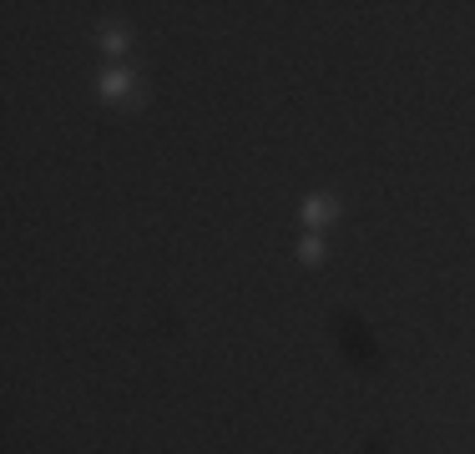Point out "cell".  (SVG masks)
Here are the masks:
<instances>
[{
  "label": "cell",
  "mask_w": 475,
  "mask_h": 454,
  "mask_svg": "<svg viewBox=\"0 0 475 454\" xmlns=\"http://www.w3.org/2000/svg\"><path fill=\"white\" fill-rule=\"evenodd\" d=\"M304 217H309V222H329L334 212H329V202H309V207H304Z\"/></svg>",
  "instance_id": "obj_1"
}]
</instances>
